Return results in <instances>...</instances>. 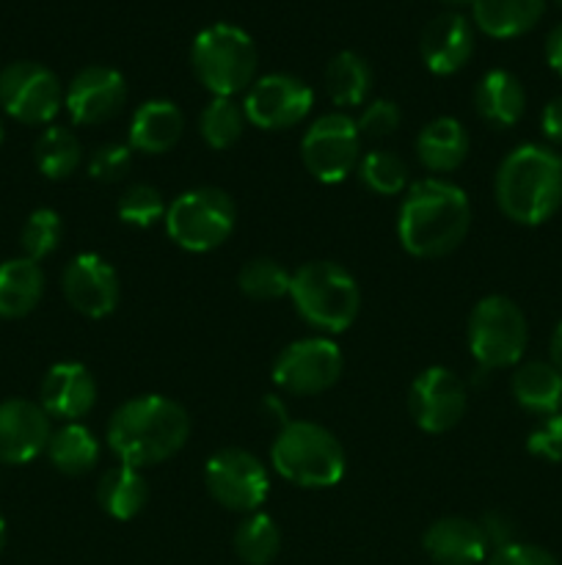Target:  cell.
I'll list each match as a JSON object with an SVG mask.
<instances>
[{
  "label": "cell",
  "mask_w": 562,
  "mask_h": 565,
  "mask_svg": "<svg viewBox=\"0 0 562 565\" xmlns=\"http://www.w3.org/2000/svg\"><path fill=\"white\" fill-rule=\"evenodd\" d=\"M472 226V204L463 188L446 180L413 182L397 218V235L411 257L439 259L455 252Z\"/></svg>",
  "instance_id": "6da1fadb"
},
{
  "label": "cell",
  "mask_w": 562,
  "mask_h": 565,
  "mask_svg": "<svg viewBox=\"0 0 562 565\" xmlns=\"http://www.w3.org/2000/svg\"><path fill=\"white\" fill-rule=\"evenodd\" d=\"M191 417L176 401L141 395L121 403L108 423V447L127 467H154L185 447Z\"/></svg>",
  "instance_id": "7a4b0ae2"
},
{
  "label": "cell",
  "mask_w": 562,
  "mask_h": 565,
  "mask_svg": "<svg viewBox=\"0 0 562 565\" xmlns=\"http://www.w3.org/2000/svg\"><path fill=\"white\" fill-rule=\"evenodd\" d=\"M494 191L512 224H545L562 207V158L543 143H521L496 169Z\"/></svg>",
  "instance_id": "3957f363"
},
{
  "label": "cell",
  "mask_w": 562,
  "mask_h": 565,
  "mask_svg": "<svg viewBox=\"0 0 562 565\" xmlns=\"http://www.w3.org/2000/svg\"><path fill=\"white\" fill-rule=\"evenodd\" d=\"M273 469L292 486L301 489H334L345 478V447L317 423H284L273 447H270Z\"/></svg>",
  "instance_id": "277c9868"
},
{
  "label": "cell",
  "mask_w": 562,
  "mask_h": 565,
  "mask_svg": "<svg viewBox=\"0 0 562 565\" xmlns=\"http://www.w3.org/2000/svg\"><path fill=\"white\" fill-rule=\"evenodd\" d=\"M290 298L295 312L323 334L347 331L361 309V290L353 274L328 259H314L292 270Z\"/></svg>",
  "instance_id": "5b68a950"
},
{
  "label": "cell",
  "mask_w": 562,
  "mask_h": 565,
  "mask_svg": "<svg viewBox=\"0 0 562 565\" xmlns=\"http://www.w3.org/2000/svg\"><path fill=\"white\" fill-rule=\"evenodd\" d=\"M257 44L242 28L215 22L198 31L191 47V66L198 83L213 97H235L248 92L257 77Z\"/></svg>",
  "instance_id": "8992f818"
},
{
  "label": "cell",
  "mask_w": 562,
  "mask_h": 565,
  "mask_svg": "<svg viewBox=\"0 0 562 565\" xmlns=\"http://www.w3.org/2000/svg\"><path fill=\"white\" fill-rule=\"evenodd\" d=\"M163 224L176 246L204 254L229 241L237 224V207L220 188H193L171 202Z\"/></svg>",
  "instance_id": "52a82bcc"
},
{
  "label": "cell",
  "mask_w": 562,
  "mask_h": 565,
  "mask_svg": "<svg viewBox=\"0 0 562 565\" xmlns=\"http://www.w3.org/2000/svg\"><path fill=\"white\" fill-rule=\"evenodd\" d=\"M529 329L521 307L507 296H488L468 315V351L479 370H501L521 362Z\"/></svg>",
  "instance_id": "ba28073f"
},
{
  "label": "cell",
  "mask_w": 562,
  "mask_h": 565,
  "mask_svg": "<svg viewBox=\"0 0 562 565\" xmlns=\"http://www.w3.org/2000/svg\"><path fill=\"white\" fill-rule=\"evenodd\" d=\"M301 158L309 174L323 185H336L358 169L361 136L356 119L347 114H325L314 121L301 141Z\"/></svg>",
  "instance_id": "9c48e42d"
},
{
  "label": "cell",
  "mask_w": 562,
  "mask_h": 565,
  "mask_svg": "<svg viewBox=\"0 0 562 565\" xmlns=\"http://www.w3.org/2000/svg\"><path fill=\"white\" fill-rule=\"evenodd\" d=\"M204 483L218 505L235 513H257L270 491L268 469L253 452L240 447L215 452L204 467Z\"/></svg>",
  "instance_id": "30bf717a"
},
{
  "label": "cell",
  "mask_w": 562,
  "mask_h": 565,
  "mask_svg": "<svg viewBox=\"0 0 562 565\" xmlns=\"http://www.w3.org/2000/svg\"><path fill=\"white\" fill-rule=\"evenodd\" d=\"M64 103L61 81L36 61H14L0 70V108L22 125H47Z\"/></svg>",
  "instance_id": "8fae6325"
},
{
  "label": "cell",
  "mask_w": 562,
  "mask_h": 565,
  "mask_svg": "<svg viewBox=\"0 0 562 565\" xmlns=\"http://www.w3.org/2000/svg\"><path fill=\"white\" fill-rule=\"evenodd\" d=\"M345 359L339 345L328 337H306L275 356L273 381L290 395H320L339 381Z\"/></svg>",
  "instance_id": "7c38bea8"
},
{
  "label": "cell",
  "mask_w": 562,
  "mask_h": 565,
  "mask_svg": "<svg viewBox=\"0 0 562 565\" xmlns=\"http://www.w3.org/2000/svg\"><path fill=\"white\" fill-rule=\"evenodd\" d=\"M314 108V92L306 81L287 72H273L251 83L246 92V119L259 130H290Z\"/></svg>",
  "instance_id": "4fadbf2b"
},
{
  "label": "cell",
  "mask_w": 562,
  "mask_h": 565,
  "mask_svg": "<svg viewBox=\"0 0 562 565\" xmlns=\"http://www.w3.org/2000/svg\"><path fill=\"white\" fill-rule=\"evenodd\" d=\"M468 406L466 384L446 367H428L408 392L411 417L424 434H446L463 419Z\"/></svg>",
  "instance_id": "5bb4252c"
},
{
  "label": "cell",
  "mask_w": 562,
  "mask_h": 565,
  "mask_svg": "<svg viewBox=\"0 0 562 565\" xmlns=\"http://www.w3.org/2000/svg\"><path fill=\"white\" fill-rule=\"evenodd\" d=\"M61 290L66 303L86 318H108L121 298L119 274L99 254H77L61 276Z\"/></svg>",
  "instance_id": "9a60e30c"
},
{
  "label": "cell",
  "mask_w": 562,
  "mask_h": 565,
  "mask_svg": "<svg viewBox=\"0 0 562 565\" xmlns=\"http://www.w3.org/2000/svg\"><path fill=\"white\" fill-rule=\"evenodd\" d=\"M127 103V83L114 66L94 64L77 72L64 92V105L75 125H105L121 114Z\"/></svg>",
  "instance_id": "2e32d148"
},
{
  "label": "cell",
  "mask_w": 562,
  "mask_h": 565,
  "mask_svg": "<svg viewBox=\"0 0 562 565\" xmlns=\"http://www.w3.org/2000/svg\"><path fill=\"white\" fill-rule=\"evenodd\" d=\"M50 414L39 403L11 397L0 403V463L22 467L47 452Z\"/></svg>",
  "instance_id": "e0dca14e"
},
{
  "label": "cell",
  "mask_w": 562,
  "mask_h": 565,
  "mask_svg": "<svg viewBox=\"0 0 562 565\" xmlns=\"http://www.w3.org/2000/svg\"><path fill=\"white\" fill-rule=\"evenodd\" d=\"M97 403V381L80 362H58L44 373L39 386V406L50 414V419L77 423L86 417Z\"/></svg>",
  "instance_id": "ac0fdd59"
},
{
  "label": "cell",
  "mask_w": 562,
  "mask_h": 565,
  "mask_svg": "<svg viewBox=\"0 0 562 565\" xmlns=\"http://www.w3.org/2000/svg\"><path fill=\"white\" fill-rule=\"evenodd\" d=\"M419 53L433 75H455L474 53V25L457 11H444L424 25Z\"/></svg>",
  "instance_id": "d6986e66"
},
{
  "label": "cell",
  "mask_w": 562,
  "mask_h": 565,
  "mask_svg": "<svg viewBox=\"0 0 562 565\" xmlns=\"http://www.w3.org/2000/svg\"><path fill=\"white\" fill-rule=\"evenodd\" d=\"M422 550L435 565H479L488 557V544L477 522L444 516L422 535Z\"/></svg>",
  "instance_id": "ffe728a7"
},
{
  "label": "cell",
  "mask_w": 562,
  "mask_h": 565,
  "mask_svg": "<svg viewBox=\"0 0 562 565\" xmlns=\"http://www.w3.org/2000/svg\"><path fill=\"white\" fill-rule=\"evenodd\" d=\"M474 108L485 125L507 130L521 121L523 108H527V92L512 72L490 70L474 88Z\"/></svg>",
  "instance_id": "44dd1931"
},
{
  "label": "cell",
  "mask_w": 562,
  "mask_h": 565,
  "mask_svg": "<svg viewBox=\"0 0 562 565\" xmlns=\"http://www.w3.org/2000/svg\"><path fill=\"white\" fill-rule=\"evenodd\" d=\"M185 116L169 99H149L132 114L130 149L143 154H163L182 138Z\"/></svg>",
  "instance_id": "7402d4cb"
},
{
  "label": "cell",
  "mask_w": 562,
  "mask_h": 565,
  "mask_svg": "<svg viewBox=\"0 0 562 565\" xmlns=\"http://www.w3.org/2000/svg\"><path fill=\"white\" fill-rule=\"evenodd\" d=\"M468 154V132L452 116H439L419 130L417 158L433 174H450L461 169Z\"/></svg>",
  "instance_id": "603a6c76"
},
{
  "label": "cell",
  "mask_w": 562,
  "mask_h": 565,
  "mask_svg": "<svg viewBox=\"0 0 562 565\" xmlns=\"http://www.w3.org/2000/svg\"><path fill=\"white\" fill-rule=\"evenodd\" d=\"M545 14V0H474L472 20L485 36L516 39L532 31Z\"/></svg>",
  "instance_id": "cb8c5ba5"
},
{
  "label": "cell",
  "mask_w": 562,
  "mask_h": 565,
  "mask_svg": "<svg viewBox=\"0 0 562 565\" xmlns=\"http://www.w3.org/2000/svg\"><path fill=\"white\" fill-rule=\"evenodd\" d=\"M44 296V270L28 257L0 263V318L31 315Z\"/></svg>",
  "instance_id": "d4e9b609"
},
{
  "label": "cell",
  "mask_w": 562,
  "mask_h": 565,
  "mask_svg": "<svg viewBox=\"0 0 562 565\" xmlns=\"http://www.w3.org/2000/svg\"><path fill=\"white\" fill-rule=\"evenodd\" d=\"M512 397L538 417L562 412V373L551 362H527L512 373Z\"/></svg>",
  "instance_id": "484cf974"
},
{
  "label": "cell",
  "mask_w": 562,
  "mask_h": 565,
  "mask_svg": "<svg viewBox=\"0 0 562 565\" xmlns=\"http://www.w3.org/2000/svg\"><path fill=\"white\" fill-rule=\"evenodd\" d=\"M149 500V486L143 480L141 469L127 467H110L108 472L99 478L97 483V502L108 516L119 519V522H130L143 511Z\"/></svg>",
  "instance_id": "4316f807"
},
{
  "label": "cell",
  "mask_w": 562,
  "mask_h": 565,
  "mask_svg": "<svg viewBox=\"0 0 562 565\" xmlns=\"http://www.w3.org/2000/svg\"><path fill=\"white\" fill-rule=\"evenodd\" d=\"M325 92L339 108H358L372 92V66L364 55L342 50L325 66Z\"/></svg>",
  "instance_id": "83f0119b"
},
{
  "label": "cell",
  "mask_w": 562,
  "mask_h": 565,
  "mask_svg": "<svg viewBox=\"0 0 562 565\" xmlns=\"http://www.w3.org/2000/svg\"><path fill=\"white\" fill-rule=\"evenodd\" d=\"M47 458L58 472L64 475H86L99 461V441L86 425L66 423L53 430L47 445Z\"/></svg>",
  "instance_id": "f1b7e54d"
},
{
  "label": "cell",
  "mask_w": 562,
  "mask_h": 565,
  "mask_svg": "<svg viewBox=\"0 0 562 565\" xmlns=\"http://www.w3.org/2000/svg\"><path fill=\"white\" fill-rule=\"evenodd\" d=\"M33 158L47 180H66L80 166L83 147L75 132L66 127H47L33 147Z\"/></svg>",
  "instance_id": "f546056e"
},
{
  "label": "cell",
  "mask_w": 562,
  "mask_h": 565,
  "mask_svg": "<svg viewBox=\"0 0 562 565\" xmlns=\"http://www.w3.org/2000/svg\"><path fill=\"white\" fill-rule=\"evenodd\" d=\"M242 127H246V110L235 97H213L198 116V132L215 152L235 147L242 136Z\"/></svg>",
  "instance_id": "4dcf8cb0"
},
{
  "label": "cell",
  "mask_w": 562,
  "mask_h": 565,
  "mask_svg": "<svg viewBox=\"0 0 562 565\" xmlns=\"http://www.w3.org/2000/svg\"><path fill=\"white\" fill-rule=\"evenodd\" d=\"M281 533L268 513H248L235 533V552L246 565H270L279 557Z\"/></svg>",
  "instance_id": "1f68e13d"
},
{
  "label": "cell",
  "mask_w": 562,
  "mask_h": 565,
  "mask_svg": "<svg viewBox=\"0 0 562 565\" xmlns=\"http://www.w3.org/2000/svg\"><path fill=\"white\" fill-rule=\"evenodd\" d=\"M358 180L378 196H397L408 188V163L389 149H372L358 160Z\"/></svg>",
  "instance_id": "d6a6232c"
},
{
  "label": "cell",
  "mask_w": 562,
  "mask_h": 565,
  "mask_svg": "<svg viewBox=\"0 0 562 565\" xmlns=\"http://www.w3.org/2000/svg\"><path fill=\"white\" fill-rule=\"evenodd\" d=\"M290 270L281 268L270 257L248 259L237 274V287H240L242 296L253 298V301H275V298L290 296Z\"/></svg>",
  "instance_id": "836d02e7"
},
{
  "label": "cell",
  "mask_w": 562,
  "mask_h": 565,
  "mask_svg": "<svg viewBox=\"0 0 562 565\" xmlns=\"http://www.w3.org/2000/svg\"><path fill=\"white\" fill-rule=\"evenodd\" d=\"M116 213H119L121 224L136 226V230H149V226L165 221L169 204H165L163 193L158 188L147 185V182H136V185H130L119 196Z\"/></svg>",
  "instance_id": "e575fe53"
},
{
  "label": "cell",
  "mask_w": 562,
  "mask_h": 565,
  "mask_svg": "<svg viewBox=\"0 0 562 565\" xmlns=\"http://www.w3.org/2000/svg\"><path fill=\"white\" fill-rule=\"evenodd\" d=\"M61 237H64L61 215L50 207H39L28 215L25 226H22L20 246L28 259L42 263L44 257H50V254L61 246Z\"/></svg>",
  "instance_id": "d590c367"
},
{
  "label": "cell",
  "mask_w": 562,
  "mask_h": 565,
  "mask_svg": "<svg viewBox=\"0 0 562 565\" xmlns=\"http://www.w3.org/2000/svg\"><path fill=\"white\" fill-rule=\"evenodd\" d=\"M132 166L130 143H102L88 158V174L97 182L125 180Z\"/></svg>",
  "instance_id": "8d00e7d4"
},
{
  "label": "cell",
  "mask_w": 562,
  "mask_h": 565,
  "mask_svg": "<svg viewBox=\"0 0 562 565\" xmlns=\"http://www.w3.org/2000/svg\"><path fill=\"white\" fill-rule=\"evenodd\" d=\"M400 121L402 114L395 103L375 99V103L364 105L361 116L356 119V127L361 138H389L391 132L400 130Z\"/></svg>",
  "instance_id": "74e56055"
},
{
  "label": "cell",
  "mask_w": 562,
  "mask_h": 565,
  "mask_svg": "<svg viewBox=\"0 0 562 565\" xmlns=\"http://www.w3.org/2000/svg\"><path fill=\"white\" fill-rule=\"evenodd\" d=\"M527 450L549 463L562 461V412L540 419L538 428L529 434Z\"/></svg>",
  "instance_id": "f35d334b"
},
{
  "label": "cell",
  "mask_w": 562,
  "mask_h": 565,
  "mask_svg": "<svg viewBox=\"0 0 562 565\" xmlns=\"http://www.w3.org/2000/svg\"><path fill=\"white\" fill-rule=\"evenodd\" d=\"M488 565H560V561L543 546L512 541V544L490 552Z\"/></svg>",
  "instance_id": "ab89813d"
},
{
  "label": "cell",
  "mask_w": 562,
  "mask_h": 565,
  "mask_svg": "<svg viewBox=\"0 0 562 565\" xmlns=\"http://www.w3.org/2000/svg\"><path fill=\"white\" fill-rule=\"evenodd\" d=\"M477 524H479V530H483L485 544H488L490 552L501 550V546H507L516 541V524L510 522V516H507V513L488 511Z\"/></svg>",
  "instance_id": "60d3db41"
},
{
  "label": "cell",
  "mask_w": 562,
  "mask_h": 565,
  "mask_svg": "<svg viewBox=\"0 0 562 565\" xmlns=\"http://www.w3.org/2000/svg\"><path fill=\"white\" fill-rule=\"evenodd\" d=\"M540 127L551 143H562V94L545 105L543 114H540Z\"/></svg>",
  "instance_id": "b9f144b4"
},
{
  "label": "cell",
  "mask_w": 562,
  "mask_h": 565,
  "mask_svg": "<svg viewBox=\"0 0 562 565\" xmlns=\"http://www.w3.org/2000/svg\"><path fill=\"white\" fill-rule=\"evenodd\" d=\"M545 61H549L551 70L562 77V22L549 33V39H545Z\"/></svg>",
  "instance_id": "7bdbcfd3"
},
{
  "label": "cell",
  "mask_w": 562,
  "mask_h": 565,
  "mask_svg": "<svg viewBox=\"0 0 562 565\" xmlns=\"http://www.w3.org/2000/svg\"><path fill=\"white\" fill-rule=\"evenodd\" d=\"M549 353H551V364H554V367L560 370V373H562V323L556 326L554 334H551Z\"/></svg>",
  "instance_id": "ee69618b"
},
{
  "label": "cell",
  "mask_w": 562,
  "mask_h": 565,
  "mask_svg": "<svg viewBox=\"0 0 562 565\" xmlns=\"http://www.w3.org/2000/svg\"><path fill=\"white\" fill-rule=\"evenodd\" d=\"M3 546H6V519L3 513H0V552H3Z\"/></svg>",
  "instance_id": "f6af8a7d"
},
{
  "label": "cell",
  "mask_w": 562,
  "mask_h": 565,
  "mask_svg": "<svg viewBox=\"0 0 562 565\" xmlns=\"http://www.w3.org/2000/svg\"><path fill=\"white\" fill-rule=\"evenodd\" d=\"M444 3H450V6H472L474 0H444Z\"/></svg>",
  "instance_id": "bcb514c9"
},
{
  "label": "cell",
  "mask_w": 562,
  "mask_h": 565,
  "mask_svg": "<svg viewBox=\"0 0 562 565\" xmlns=\"http://www.w3.org/2000/svg\"><path fill=\"white\" fill-rule=\"evenodd\" d=\"M3 138H6V130H3V121H0V143H3Z\"/></svg>",
  "instance_id": "7dc6e473"
},
{
  "label": "cell",
  "mask_w": 562,
  "mask_h": 565,
  "mask_svg": "<svg viewBox=\"0 0 562 565\" xmlns=\"http://www.w3.org/2000/svg\"><path fill=\"white\" fill-rule=\"evenodd\" d=\"M554 3H556V6H560V9H562V0H554Z\"/></svg>",
  "instance_id": "c3c4849f"
}]
</instances>
